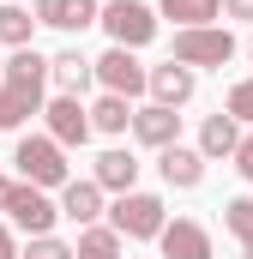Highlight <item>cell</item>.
I'll return each instance as SVG.
<instances>
[{
    "mask_svg": "<svg viewBox=\"0 0 253 259\" xmlns=\"http://www.w3.org/2000/svg\"><path fill=\"white\" fill-rule=\"evenodd\" d=\"M12 163H18V181H30V187H43V193L72 181V175H66V145L49 139V133H24L18 151H12Z\"/></svg>",
    "mask_w": 253,
    "mask_h": 259,
    "instance_id": "6da1fadb",
    "label": "cell"
},
{
    "mask_svg": "<svg viewBox=\"0 0 253 259\" xmlns=\"http://www.w3.org/2000/svg\"><path fill=\"white\" fill-rule=\"evenodd\" d=\"M169 61H181V66H223L235 61V30L229 24H199V30H175V49H169Z\"/></svg>",
    "mask_w": 253,
    "mask_h": 259,
    "instance_id": "7a4b0ae2",
    "label": "cell"
},
{
    "mask_svg": "<svg viewBox=\"0 0 253 259\" xmlns=\"http://www.w3.org/2000/svg\"><path fill=\"white\" fill-rule=\"evenodd\" d=\"M109 229H121L126 241H157L163 229H169V211H163V199L157 193H121L109 205Z\"/></svg>",
    "mask_w": 253,
    "mask_h": 259,
    "instance_id": "3957f363",
    "label": "cell"
},
{
    "mask_svg": "<svg viewBox=\"0 0 253 259\" xmlns=\"http://www.w3.org/2000/svg\"><path fill=\"white\" fill-rule=\"evenodd\" d=\"M97 24L109 30V49H133V55H139L145 42H157V12H151L145 0H109Z\"/></svg>",
    "mask_w": 253,
    "mask_h": 259,
    "instance_id": "277c9868",
    "label": "cell"
},
{
    "mask_svg": "<svg viewBox=\"0 0 253 259\" xmlns=\"http://www.w3.org/2000/svg\"><path fill=\"white\" fill-rule=\"evenodd\" d=\"M97 84L133 103V97H145V91H151V66L139 61L133 49H109V55H97Z\"/></svg>",
    "mask_w": 253,
    "mask_h": 259,
    "instance_id": "5b68a950",
    "label": "cell"
},
{
    "mask_svg": "<svg viewBox=\"0 0 253 259\" xmlns=\"http://www.w3.org/2000/svg\"><path fill=\"white\" fill-rule=\"evenodd\" d=\"M0 84H12V91H24V97H43V91L55 84V61L36 55V49H12V55L0 61Z\"/></svg>",
    "mask_w": 253,
    "mask_h": 259,
    "instance_id": "8992f818",
    "label": "cell"
},
{
    "mask_svg": "<svg viewBox=\"0 0 253 259\" xmlns=\"http://www.w3.org/2000/svg\"><path fill=\"white\" fill-rule=\"evenodd\" d=\"M12 223L36 241V235H55V223H61V205L43 193V187H30V181H18V193H12Z\"/></svg>",
    "mask_w": 253,
    "mask_h": 259,
    "instance_id": "52a82bcc",
    "label": "cell"
},
{
    "mask_svg": "<svg viewBox=\"0 0 253 259\" xmlns=\"http://www.w3.org/2000/svg\"><path fill=\"white\" fill-rule=\"evenodd\" d=\"M43 115H49V139H61L66 151H72V145H85V139L97 133V127H91V109H85V97H55Z\"/></svg>",
    "mask_w": 253,
    "mask_h": 259,
    "instance_id": "ba28073f",
    "label": "cell"
},
{
    "mask_svg": "<svg viewBox=\"0 0 253 259\" xmlns=\"http://www.w3.org/2000/svg\"><path fill=\"white\" fill-rule=\"evenodd\" d=\"M193 91H199V72H193V66H181V61L151 66V103H163V109H187Z\"/></svg>",
    "mask_w": 253,
    "mask_h": 259,
    "instance_id": "9c48e42d",
    "label": "cell"
},
{
    "mask_svg": "<svg viewBox=\"0 0 253 259\" xmlns=\"http://www.w3.org/2000/svg\"><path fill=\"white\" fill-rule=\"evenodd\" d=\"M157 247H163V259H211V229L199 217H175L157 235Z\"/></svg>",
    "mask_w": 253,
    "mask_h": 259,
    "instance_id": "30bf717a",
    "label": "cell"
},
{
    "mask_svg": "<svg viewBox=\"0 0 253 259\" xmlns=\"http://www.w3.org/2000/svg\"><path fill=\"white\" fill-rule=\"evenodd\" d=\"M133 139L151 145V151H169V145H181V115L163 109V103H145V109L133 115Z\"/></svg>",
    "mask_w": 253,
    "mask_h": 259,
    "instance_id": "8fae6325",
    "label": "cell"
},
{
    "mask_svg": "<svg viewBox=\"0 0 253 259\" xmlns=\"http://www.w3.org/2000/svg\"><path fill=\"white\" fill-rule=\"evenodd\" d=\"M157 175H163L169 187L193 193V187L205 181V151H199V145H169V151H157Z\"/></svg>",
    "mask_w": 253,
    "mask_h": 259,
    "instance_id": "7c38bea8",
    "label": "cell"
},
{
    "mask_svg": "<svg viewBox=\"0 0 253 259\" xmlns=\"http://www.w3.org/2000/svg\"><path fill=\"white\" fill-rule=\"evenodd\" d=\"M30 12H36V24H49V30H91V24L103 18L97 0H36Z\"/></svg>",
    "mask_w": 253,
    "mask_h": 259,
    "instance_id": "4fadbf2b",
    "label": "cell"
},
{
    "mask_svg": "<svg viewBox=\"0 0 253 259\" xmlns=\"http://www.w3.org/2000/svg\"><path fill=\"white\" fill-rule=\"evenodd\" d=\"M241 139H247L241 121L217 109V115H205V127H199V151H205V163H217V157H235V151H241Z\"/></svg>",
    "mask_w": 253,
    "mask_h": 259,
    "instance_id": "5bb4252c",
    "label": "cell"
},
{
    "mask_svg": "<svg viewBox=\"0 0 253 259\" xmlns=\"http://www.w3.org/2000/svg\"><path fill=\"white\" fill-rule=\"evenodd\" d=\"M91 181H97V187H103V193H133V187H139V157H133V151H103V157H97V169H91Z\"/></svg>",
    "mask_w": 253,
    "mask_h": 259,
    "instance_id": "9a60e30c",
    "label": "cell"
},
{
    "mask_svg": "<svg viewBox=\"0 0 253 259\" xmlns=\"http://www.w3.org/2000/svg\"><path fill=\"white\" fill-rule=\"evenodd\" d=\"M103 211H109V205H103V187H97V181H66V187H61V217H66V223L91 229Z\"/></svg>",
    "mask_w": 253,
    "mask_h": 259,
    "instance_id": "2e32d148",
    "label": "cell"
},
{
    "mask_svg": "<svg viewBox=\"0 0 253 259\" xmlns=\"http://www.w3.org/2000/svg\"><path fill=\"white\" fill-rule=\"evenodd\" d=\"M91 84H97V61H85L78 49H61L55 55V91L61 97H85Z\"/></svg>",
    "mask_w": 253,
    "mask_h": 259,
    "instance_id": "e0dca14e",
    "label": "cell"
},
{
    "mask_svg": "<svg viewBox=\"0 0 253 259\" xmlns=\"http://www.w3.org/2000/svg\"><path fill=\"white\" fill-rule=\"evenodd\" d=\"M121 253H126V235L109 229V223H91V229H78V241H72V259H121Z\"/></svg>",
    "mask_w": 253,
    "mask_h": 259,
    "instance_id": "ac0fdd59",
    "label": "cell"
},
{
    "mask_svg": "<svg viewBox=\"0 0 253 259\" xmlns=\"http://www.w3.org/2000/svg\"><path fill=\"white\" fill-rule=\"evenodd\" d=\"M163 18H175V30H199V24H217L223 0H157Z\"/></svg>",
    "mask_w": 253,
    "mask_h": 259,
    "instance_id": "d6986e66",
    "label": "cell"
},
{
    "mask_svg": "<svg viewBox=\"0 0 253 259\" xmlns=\"http://www.w3.org/2000/svg\"><path fill=\"white\" fill-rule=\"evenodd\" d=\"M133 115H139V109H126V97H115V91H103V97L91 103V127H97V133H109V139L133 127Z\"/></svg>",
    "mask_w": 253,
    "mask_h": 259,
    "instance_id": "ffe728a7",
    "label": "cell"
},
{
    "mask_svg": "<svg viewBox=\"0 0 253 259\" xmlns=\"http://www.w3.org/2000/svg\"><path fill=\"white\" fill-rule=\"evenodd\" d=\"M49 103L43 97H24V91H12V84H0V133H12V127H24L30 115H43Z\"/></svg>",
    "mask_w": 253,
    "mask_h": 259,
    "instance_id": "44dd1931",
    "label": "cell"
},
{
    "mask_svg": "<svg viewBox=\"0 0 253 259\" xmlns=\"http://www.w3.org/2000/svg\"><path fill=\"white\" fill-rule=\"evenodd\" d=\"M30 36H36V12L0 6V42H6V49H30Z\"/></svg>",
    "mask_w": 253,
    "mask_h": 259,
    "instance_id": "7402d4cb",
    "label": "cell"
},
{
    "mask_svg": "<svg viewBox=\"0 0 253 259\" xmlns=\"http://www.w3.org/2000/svg\"><path fill=\"white\" fill-rule=\"evenodd\" d=\"M223 229L241 241V253H253V199H229L223 205Z\"/></svg>",
    "mask_w": 253,
    "mask_h": 259,
    "instance_id": "603a6c76",
    "label": "cell"
},
{
    "mask_svg": "<svg viewBox=\"0 0 253 259\" xmlns=\"http://www.w3.org/2000/svg\"><path fill=\"white\" fill-rule=\"evenodd\" d=\"M223 115H235L241 127H253V78H241V84H229V103H223Z\"/></svg>",
    "mask_w": 253,
    "mask_h": 259,
    "instance_id": "cb8c5ba5",
    "label": "cell"
},
{
    "mask_svg": "<svg viewBox=\"0 0 253 259\" xmlns=\"http://www.w3.org/2000/svg\"><path fill=\"white\" fill-rule=\"evenodd\" d=\"M24 259H72V247H66L61 235H36V241L24 247Z\"/></svg>",
    "mask_w": 253,
    "mask_h": 259,
    "instance_id": "d4e9b609",
    "label": "cell"
},
{
    "mask_svg": "<svg viewBox=\"0 0 253 259\" xmlns=\"http://www.w3.org/2000/svg\"><path fill=\"white\" fill-rule=\"evenodd\" d=\"M235 169H241V181H253V133L241 139V151H235Z\"/></svg>",
    "mask_w": 253,
    "mask_h": 259,
    "instance_id": "484cf974",
    "label": "cell"
},
{
    "mask_svg": "<svg viewBox=\"0 0 253 259\" xmlns=\"http://www.w3.org/2000/svg\"><path fill=\"white\" fill-rule=\"evenodd\" d=\"M223 18H241V24H253V0H223Z\"/></svg>",
    "mask_w": 253,
    "mask_h": 259,
    "instance_id": "4316f807",
    "label": "cell"
},
{
    "mask_svg": "<svg viewBox=\"0 0 253 259\" xmlns=\"http://www.w3.org/2000/svg\"><path fill=\"white\" fill-rule=\"evenodd\" d=\"M0 259H24V253H18V235H12L6 223H0Z\"/></svg>",
    "mask_w": 253,
    "mask_h": 259,
    "instance_id": "83f0119b",
    "label": "cell"
},
{
    "mask_svg": "<svg viewBox=\"0 0 253 259\" xmlns=\"http://www.w3.org/2000/svg\"><path fill=\"white\" fill-rule=\"evenodd\" d=\"M12 193H18V181H6V175H0V211H12Z\"/></svg>",
    "mask_w": 253,
    "mask_h": 259,
    "instance_id": "f1b7e54d",
    "label": "cell"
},
{
    "mask_svg": "<svg viewBox=\"0 0 253 259\" xmlns=\"http://www.w3.org/2000/svg\"><path fill=\"white\" fill-rule=\"evenodd\" d=\"M0 6H18V0H0Z\"/></svg>",
    "mask_w": 253,
    "mask_h": 259,
    "instance_id": "f546056e",
    "label": "cell"
},
{
    "mask_svg": "<svg viewBox=\"0 0 253 259\" xmlns=\"http://www.w3.org/2000/svg\"><path fill=\"white\" fill-rule=\"evenodd\" d=\"M247 55H253V36H247Z\"/></svg>",
    "mask_w": 253,
    "mask_h": 259,
    "instance_id": "4dcf8cb0",
    "label": "cell"
},
{
    "mask_svg": "<svg viewBox=\"0 0 253 259\" xmlns=\"http://www.w3.org/2000/svg\"><path fill=\"white\" fill-rule=\"evenodd\" d=\"M241 259H253V253H241Z\"/></svg>",
    "mask_w": 253,
    "mask_h": 259,
    "instance_id": "1f68e13d",
    "label": "cell"
}]
</instances>
